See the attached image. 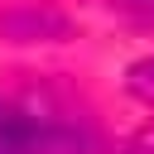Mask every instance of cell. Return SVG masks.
Masks as SVG:
<instances>
[{"label":"cell","mask_w":154,"mask_h":154,"mask_svg":"<svg viewBox=\"0 0 154 154\" xmlns=\"http://www.w3.org/2000/svg\"><path fill=\"white\" fill-rule=\"evenodd\" d=\"M0 154H101L91 125L0 96Z\"/></svg>","instance_id":"6da1fadb"},{"label":"cell","mask_w":154,"mask_h":154,"mask_svg":"<svg viewBox=\"0 0 154 154\" xmlns=\"http://www.w3.org/2000/svg\"><path fill=\"white\" fill-rule=\"evenodd\" d=\"M0 34L14 38V43H34V38H63L67 34V19L53 14V10H14V14H0Z\"/></svg>","instance_id":"7a4b0ae2"},{"label":"cell","mask_w":154,"mask_h":154,"mask_svg":"<svg viewBox=\"0 0 154 154\" xmlns=\"http://www.w3.org/2000/svg\"><path fill=\"white\" fill-rule=\"evenodd\" d=\"M125 91L154 106V58H140V63L125 67Z\"/></svg>","instance_id":"3957f363"},{"label":"cell","mask_w":154,"mask_h":154,"mask_svg":"<svg viewBox=\"0 0 154 154\" xmlns=\"http://www.w3.org/2000/svg\"><path fill=\"white\" fill-rule=\"evenodd\" d=\"M130 154H154V140H140V144H130Z\"/></svg>","instance_id":"277c9868"},{"label":"cell","mask_w":154,"mask_h":154,"mask_svg":"<svg viewBox=\"0 0 154 154\" xmlns=\"http://www.w3.org/2000/svg\"><path fill=\"white\" fill-rule=\"evenodd\" d=\"M130 5H140V10H149V14H154V0H130Z\"/></svg>","instance_id":"5b68a950"}]
</instances>
